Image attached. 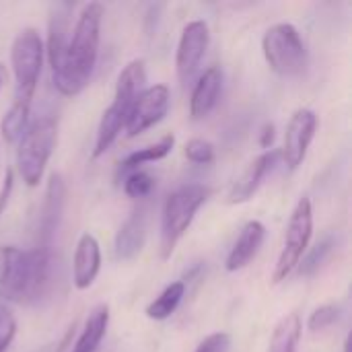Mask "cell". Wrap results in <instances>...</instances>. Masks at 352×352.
Segmentation results:
<instances>
[{
	"instance_id": "3957f363",
	"label": "cell",
	"mask_w": 352,
	"mask_h": 352,
	"mask_svg": "<svg viewBox=\"0 0 352 352\" xmlns=\"http://www.w3.org/2000/svg\"><path fill=\"white\" fill-rule=\"evenodd\" d=\"M210 190L200 184H188L171 192L163 206L161 217V258L169 260L175 245L190 229L196 212L208 200Z\"/></svg>"
},
{
	"instance_id": "44dd1931",
	"label": "cell",
	"mask_w": 352,
	"mask_h": 352,
	"mask_svg": "<svg viewBox=\"0 0 352 352\" xmlns=\"http://www.w3.org/2000/svg\"><path fill=\"white\" fill-rule=\"evenodd\" d=\"M301 318L297 314L285 316L272 330L268 352H297L301 340Z\"/></svg>"
},
{
	"instance_id": "f546056e",
	"label": "cell",
	"mask_w": 352,
	"mask_h": 352,
	"mask_svg": "<svg viewBox=\"0 0 352 352\" xmlns=\"http://www.w3.org/2000/svg\"><path fill=\"white\" fill-rule=\"evenodd\" d=\"M12 186H14V173H12V169H6L2 186H0V217L6 210V204H8L10 194H12Z\"/></svg>"
},
{
	"instance_id": "f1b7e54d",
	"label": "cell",
	"mask_w": 352,
	"mask_h": 352,
	"mask_svg": "<svg viewBox=\"0 0 352 352\" xmlns=\"http://www.w3.org/2000/svg\"><path fill=\"white\" fill-rule=\"evenodd\" d=\"M229 346H231V336L227 332H217L206 336L198 344L196 352H229Z\"/></svg>"
},
{
	"instance_id": "8fae6325",
	"label": "cell",
	"mask_w": 352,
	"mask_h": 352,
	"mask_svg": "<svg viewBox=\"0 0 352 352\" xmlns=\"http://www.w3.org/2000/svg\"><path fill=\"white\" fill-rule=\"evenodd\" d=\"M64 200H66L64 179H62V175L52 173L47 188H45L41 212H39V248L50 250L52 237H54V233L60 225L62 212H64Z\"/></svg>"
},
{
	"instance_id": "2e32d148",
	"label": "cell",
	"mask_w": 352,
	"mask_h": 352,
	"mask_svg": "<svg viewBox=\"0 0 352 352\" xmlns=\"http://www.w3.org/2000/svg\"><path fill=\"white\" fill-rule=\"evenodd\" d=\"M264 237H266V227L260 223V221H250L243 225L237 241L233 243L227 260H225V268L227 272H237V270H243L260 252L262 243H264Z\"/></svg>"
},
{
	"instance_id": "ba28073f",
	"label": "cell",
	"mask_w": 352,
	"mask_h": 352,
	"mask_svg": "<svg viewBox=\"0 0 352 352\" xmlns=\"http://www.w3.org/2000/svg\"><path fill=\"white\" fill-rule=\"evenodd\" d=\"M169 111V89L167 85H153L146 87L132 103L128 111V120L124 132L128 138L142 134L144 130L157 126Z\"/></svg>"
},
{
	"instance_id": "d4e9b609",
	"label": "cell",
	"mask_w": 352,
	"mask_h": 352,
	"mask_svg": "<svg viewBox=\"0 0 352 352\" xmlns=\"http://www.w3.org/2000/svg\"><path fill=\"white\" fill-rule=\"evenodd\" d=\"M153 188H155V179L144 171H134L124 177V194L128 198H134V200L146 198L153 192Z\"/></svg>"
},
{
	"instance_id": "d6986e66",
	"label": "cell",
	"mask_w": 352,
	"mask_h": 352,
	"mask_svg": "<svg viewBox=\"0 0 352 352\" xmlns=\"http://www.w3.org/2000/svg\"><path fill=\"white\" fill-rule=\"evenodd\" d=\"M175 146V136L173 134H167L163 136L157 144H151V146H144V148H138L134 153H130L122 163H120V169H118V175L120 177H126L134 171H140L142 165L146 163H155V161H161L165 159Z\"/></svg>"
},
{
	"instance_id": "6da1fadb",
	"label": "cell",
	"mask_w": 352,
	"mask_h": 352,
	"mask_svg": "<svg viewBox=\"0 0 352 352\" xmlns=\"http://www.w3.org/2000/svg\"><path fill=\"white\" fill-rule=\"evenodd\" d=\"M103 12V4L89 2L80 10L74 29L68 35L64 64L56 74H52L54 87L66 97L78 95L93 76L99 58Z\"/></svg>"
},
{
	"instance_id": "4316f807",
	"label": "cell",
	"mask_w": 352,
	"mask_h": 352,
	"mask_svg": "<svg viewBox=\"0 0 352 352\" xmlns=\"http://www.w3.org/2000/svg\"><path fill=\"white\" fill-rule=\"evenodd\" d=\"M338 318H340V309L336 305H322L309 316L307 328H309V332H322V330L334 326L338 322Z\"/></svg>"
},
{
	"instance_id": "7402d4cb",
	"label": "cell",
	"mask_w": 352,
	"mask_h": 352,
	"mask_svg": "<svg viewBox=\"0 0 352 352\" xmlns=\"http://www.w3.org/2000/svg\"><path fill=\"white\" fill-rule=\"evenodd\" d=\"M186 295V283L177 280L171 283L169 287L163 289V293L146 307V318L155 320V322H163L167 318H171L175 314V309L179 307L182 299Z\"/></svg>"
},
{
	"instance_id": "7a4b0ae2",
	"label": "cell",
	"mask_w": 352,
	"mask_h": 352,
	"mask_svg": "<svg viewBox=\"0 0 352 352\" xmlns=\"http://www.w3.org/2000/svg\"><path fill=\"white\" fill-rule=\"evenodd\" d=\"M52 256L47 248L23 252L14 245H0V299L8 303H33L50 280Z\"/></svg>"
},
{
	"instance_id": "30bf717a",
	"label": "cell",
	"mask_w": 352,
	"mask_h": 352,
	"mask_svg": "<svg viewBox=\"0 0 352 352\" xmlns=\"http://www.w3.org/2000/svg\"><path fill=\"white\" fill-rule=\"evenodd\" d=\"M210 43V33H208V25L204 21H190L182 35H179V43H177V52H175V68H177V76L188 82L200 68L202 58L208 50Z\"/></svg>"
},
{
	"instance_id": "277c9868",
	"label": "cell",
	"mask_w": 352,
	"mask_h": 352,
	"mask_svg": "<svg viewBox=\"0 0 352 352\" xmlns=\"http://www.w3.org/2000/svg\"><path fill=\"white\" fill-rule=\"evenodd\" d=\"M56 144H58L56 120L39 118L27 126L16 148V171L29 188L39 186Z\"/></svg>"
},
{
	"instance_id": "5b68a950",
	"label": "cell",
	"mask_w": 352,
	"mask_h": 352,
	"mask_svg": "<svg viewBox=\"0 0 352 352\" xmlns=\"http://www.w3.org/2000/svg\"><path fill=\"white\" fill-rule=\"evenodd\" d=\"M43 54L45 47L37 29L27 27L14 37L10 45V66L14 74V101H23L31 105L41 74Z\"/></svg>"
},
{
	"instance_id": "4dcf8cb0",
	"label": "cell",
	"mask_w": 352,
	"mask_h": 352,
	"mask_svg": "<svg viewBox=\"0 0 352 352\" xmlns=\"http://www.w3.org/2000/svg\"><path fill=\"white\" fill-rule=\"evenodd\" d=\"M274 142V126L272 124H266L260 132V146L262 148H270Z\"/></svg>"
},
{
	"instance_id": "ffe728a7",
	"label": "cell",
	"mask_w": 352,
	"mask_h": 352,
	"mask_svg": "<svg viewBox=\"0 0 352 352\" xmlns=\"http://www.w3.org/2000/svg\"><path fill=\"white\" fill-rule=\"evenodd\" d=\"M68 16L66 12L56 10V14H52L50 19V33H47V62L52 66V74H56L62 64H64V56H66V45H68Z\"/></svg>"
},
{
	"instance_id": "9a60e30c",
	"label": "cell",
	"mask_w": 352,
	"mask_h": 352,
	"mask_svg": "<svg viewBox=\"0 0 352 352\" xmlns=\"http://www.w3.org/2000/svg\"><path fill=\"white\" fill-rule=\"evenodd\" d=\"M144 241H146V210L138 208L122 223L120 231L116 233V241H113L116 258L120 262L134 260L142 252Z\"/></svg>"
},
{
	"instance_id": "e0dca14e",
	"label": "cell",
	"mask_w": 352,
	"mask_h": 352,
	"mask_svg": "<svg viewBox=\"0 0 352 352\" xmlns=\"http://www.w3.org/2000/svg\"><path fill=\"white\" fill-rule=\"evenodd\" d=\"M134 101H126L122 97H113L111 105L103 111L101 120H99V128H97V138H95V148H93V157H101L105 151H109V146L118 140V136L122 134L126 120H128V111L132 107Z\"/></svg>"
},
{
	"instance_id": "4fadbf2b",
	"label": "cell",
	"mask_w": 352,
	"mask_h": 352,
	"mask_svg": "<svg viewBox=\"0 0 352 352\" xmlns=\"http://www.w3.org/2000/svg\"><path fill=\"white\" fill-rule=\"evenodd\" d=\"M101 270V248L91 233H82L74 258H72V280L78 291H87Z\"/></svg>"
},
{
	"instance_id": "5bb4252c",
	"label": "cell",
	"mask_w": 352,
	"mask_h": 352,
	"mask_svg": "<svg viewBox=\"0 0 352 352\" xmlns=\"http://www.w3.org/2000/svg\"><path fill=\"white\" fill-rule=\"evenodd\" d=\"M221 91H223V70L219 66L206 68L196 80L190 97V116L194 122L204 120L206 116L212 113V109L219 103Z\"/></svg>"
},
{
	"instance_id": "52a82bcc",
	"label": "cell",
	"mask_w": 352,
	"mask_h": 352,
	"mask_svg": "<svg viewBox=\"0 0 352 352\" xmlns=\"http://www.w3.org/2000/svg\"><path fill=\"white\" fill-rule=\"evenodd\" d=\"M311 235H314V208H311V200L303 196L295 204L289 225H287L285 243H283V250H280V256L272 274L274 285L287 280L293 274V270L301 264V258L305 256L309 248Z\"/></svg>"
},
{
	"instance_id": "8992f818",
	"label": "cell",
	"mask_w": 352,
	"mask_h": 352,
	"mask_svg": "<svg viewBox=\"0 0 352 352\" xmlns=\"http://www.w3.org/2000/svg\"><path fill=\"white\" fill-rule=\"evenodd\" d=\"M262 52L278 76H299L307 68V47L291 23L272 25L262 37Z\"/></svg>"
},
{
	"instance_id": "484cf974",
	"label": "cell",
	"mask_w": 352,
	"mask_h": 352,
	"mask_svg": "<svg viewBox=\"0 0 352 352\" xmlns=\"http://www.w3.org/2000/svg\"><path fill=\"white\" fill-rule=\"evenodd\" d=\"M186 157L194 165H210L214 161V146L208 140L192 138L186 142Z\"/></svg>"
},
{
	"instance_id": "ac0fdd59",
	"label": "cell",
	"mask_w": 352,
	"mask_h": 352,
	"mask_svg": "<svg viewBox=\"0 0 352 352\" xmlns=\"http://www.w3.org/2000/svg\"><path fill=\"white\" fill-rule=\"evenodd\" d=\"M107 326H109V307L105 303H101V305L93 307V311L89 314L85 328H82L78 340L74 342L72 352H97L105 338Z\"/></svg>"
},
{
	"instance_id": "9c48e42d",
	"label": "cell",
	"mask_w": 352,
	"mask_h": 352,
	"mask_svg": "<svg viewBox=\"0 0 352 352\" xmlns=\"http://www.w3.org/2000/svg\"><path fill=\"white\" fill-rule=\"evenodd\" d=\"M318 130V116L316 111L301 107L297 109L285 130V144L280 151V157L285 159V165L295 171L307 157V151L311 146V140Z\"/></svg>"
},
{
	"instance_id": "83f0119b",
	"label": "cell",
	"mask_w": 352,
	"mask_h": 352,
	"mask_svg": "<svg viewBox=\"0 0 352 352\" xmlns=\"http://www.w3.org/2000/svg\"><path fill=\"white\" fill-rule=\"evenodd\" d=\"M16 334V320L6 305H0V352L8 351Z\"/></svg>"
},
{
	"instance_id": "603a6c76",
	"label": "cell",
	"mask_w": 352,
	"mask_h": 352,
	"mask_svg": "<svg viewBox=\"0 0 352 352\" xmlns=\"http://www.w3.org/2000/svg\"><path fill=\"white\" fill-rule=\"evenodd\" d=\"M29 109H31L29 103L14 101L12 107L4 113V118L0 122V132H2V138L8 144L21 140V136L25 134V130L29 126Z\"/></svg>"
},
{
	"instance_id": "7c38bea8",
	"label": "cell",
	"mask_w": 352,
	"mask_h": 352,
	"mask_svg": "<svg viewBox=\"0 0 352 352\" xmlns=\"http://www.w3.org/2000/svg\"><path fill=\"white\" fill-rule=\"evenodd\" d=\"M280 151H266L262 153L258 159H254L245 171L237 177V182L231 186L229 194H227V202L229 204H243L248 200H252V196L258 192L260 184L264 182V177L268 175V171L274 167V163L278 161Z\"/></svg>"
},
{
	"instance_id": "cb8c5ba5",
	"label": "cell",
	"mask_w": 352,
	"mask_h": 352,
	"mask_svg": "<svg viewBox=\"0 0 352 352\" xmlns=\"http://www.w3.org/2000/svg\"><path fill=\"white\" fill-rule=\"evenodd\" d=\"M334 245H336L334 237H324L322 241H318V243L309 250V254L301 258V260H303V262L299 264V266H301V274H303V276H314V274L326 264V260L330 258Z\"/></svg>"
}]
</instances>
